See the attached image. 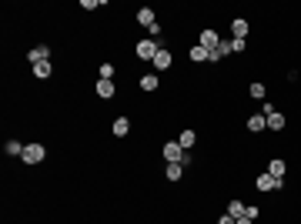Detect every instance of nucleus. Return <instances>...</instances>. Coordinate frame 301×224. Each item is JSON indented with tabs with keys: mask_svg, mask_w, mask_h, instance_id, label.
<instances>
[{
	"mask_svg": "<svg viewBox=\"0 0 301 224\" xmlns=\"http://www.w3.org/2000/svg\"><path fill=\"white\" fill-rule=\"evenodd\" d=\"M161 154H164L167 164H191V151H184L177 141H167V144L161 147Z\"/></svg>",
	"mask_w": 301,
	"mask_h": 224,
	"instance_id": "obj_1",
	"label": "nucleus"
},
{
	"mask_svg": "<svg viewBox=\"0 0 301 224\" xmlns=\"http://www.w3.org/2000/svg\"><path fill=\"white\" fill-rule=\"evenodd\" d=\"M248 50V40H241V37H231V54H245Z\"/></svg>",
	"mask_w": 301,
	"mask_h": 224,
	"instance_id": "obj_23",
	"label": "nucleus"
},
{
	"mask_svg": "<svg viewBox=\"0 0 301 224\" xmlns=\"http://www.w3.org/2000/svg\"><path fill=\"white\" fill-rule=\"evenodd\" d=\"M184 168H188V164H167V168H164V177H167V181H181V177H184Z\"/></svg>",
	"mask_w": 301,
	"mask_h": 224,
	"instance_id": "obj_20",
	"label": "nucleus"
},
{
	"mask_svg": "<svg viewBox=\"0 0 301 224\" xmlns=\"http://www.w3.org/2000/svg\"><path fill=\"white\" fill-rule=\"evenodd\" d=\"M258 214H261V208H258V204H248V214H245V217H251V221H258Z\"/></svg>",
	"mask_w": 301,
	"mask_h": 224,
	"instance_id": "obj_26",
	"label": "nucleus"
},
{
	"mask_svg": "<svg viewBox=\"0 0 301 224\" xmlns=\"http://www.w3.org/2000/svg\"><path fill=\"white\" fill-rule=\"evenodd\" d=\"M207 57H211V50H204L201 44H194V47L188 50V60H191V64H207Z\"/></svg>",
	"mask_w": 301,
	"mask_h": 224,
	"instance_id": "obj_10",
	"label": "nucleus"
},
{
	"mask_svg": "<svg viewBox=\"0 0 301 224\" xmlns=\"http://www.w3.org/2000/svg\"><path fill=\"white\" fill-rule=\"evenodd\" d=\"M254 187H258V191H261V194L275 191V177H271L268 171H264V174H258V177H254Z\"/></svg>",
	"mask_w": 301,
	"mask_h": 224,
	"instance_id": "obj_13",
	"label": "nucleus"
},
{
	"mask_svg": "<svg viewBox=\"0 0 301 224\" xmlns=\"http://www.w3.org/2000/svg\"><path fill=\"white\" fill-rule=\"evenodd\" d=\"M228 214L234 217V221H241V217L248 214V204H245V201H238V198H231L228 201Z\"/></svg>",
	"mask_w": 301,
	"mask_h": 224,
	"instance_id": "obj_11",
	"label": "nucleus"
},
{
	"mask_svg": "<svg viewBox=\"0 0 301 224\" xmlns=\"http://www.w3.org/2000/svg\"><path fill=\"white\" fill-rule=\"evenodd\" d=\"M264 94H268V87H264L261 80H251V84H248V97H254V101H264Z\"/></svg>",
	"mask_w": 301,
	"mask_h": 224,
	"instance_id": "obj_18",
	"label": "nucleus"
},
{
	"mask_svg": "<svg viewBox=\"0 0 301 224\" xmlns=\"http://www.w3.org/2000/svg\"><path fill=\"white\" fill-rule=\"evenodd\" d=\"M50 74H54V67H50V60H44V64H34V77H40V80H47Z\"/></svg>",
	"mask_w": 301,
	"mask_h": 224,
	"instance_id": "obj_22",
	"label": "nucleus"
},
{
	"mask_svg": "<svg viewBox=\"0 0 301 224\" xmlns=\"http://www.w3.org/2000/svg\"><path fill=\"white\" fill-rule=\"evenodd\" d=\"M80 7L84 10H97V7H104V0H80Z\"/></svg>",
	"mask_w": 301,
	"mask_h": 224,
	"instance_id": "obj_25",
	"label": "nucleus"
},
{
	"mask_svg": "<svg viewBox=\"0 0 301 224\" xmlns=\"http://www.w3.org/2000/svg\"><path fill=\"white\" fill-rule=\"evenodd\" d=\"M264 120H268V131H285V114L281 111H271Z\"/></svg>",
	"mask_w": 301,
	"mask_h": 224,
	"instance_id": "obj_17",
	"label": "nucleus"
},
{
	"mask_svg": "<svg viewBox=\"0 0 301 224\" xmlns=\"http://www.w3.org/2000/svg\"><path fill=\"white\" fill-rule=\"evenodd\" d=\"M177 144H181L184 151H194V144H198V134H194V127H184L181 137H177Z\"/></svg>",
	"mask_w": 301,
	"mask_h": 224,
	"instance_id": "obj_9",
	"label": "nucleus"
},
{
	"mask_svg": "<svg viewBox=\"0 0 301 224\" xmlns=\"http://www.w3.org/2000/svg\"><path fill=\"white\" fill-rule=\"evenodd\" d=\"M224 37H218V30H214V27H204V30H201V37H198V44L204 50H218V44H221Z\"/></svg>",
	"mask_w": 301,
	"mask_h": 224,
	"instance_id": "obj_4",
	"label": "nucleus"
},
{
	"mask_svg": "<svg viewBox=\"0 0 301 224\" xmlns=\"http://www.w3.org/2000/svg\"><path fill=\"white\" fill-rule=\"evenodd\" d=\"M171 64H174V57H171V50H164V47H161V50H158V57L150 60V67H154V74H164V71H167Z\"/></svg>",
	"mask_w": 301,
	"mask_h": 224,
	"instance_id": "obj_5",
	"label": "nucleus"
},
{
	"mask_svg": "<svg viewBox=\"0 0 301 224\" xmlns=\"http://www.w3.org/2000/svg\"><path fill=\"white\" fill-rule=\"evenodd\" d=\"M248 131H251V134H261V131H268V120H264V114H248Z\"/></svg>",
	"mask_w": 301,
	"mask_h": 224,
	"instance_id": "obj_8",
	"label": "nucleus"
},
{
	"mask_svg": "<svg viewBox=\"0 0 301 224\" xmlns=\"http://www.w3.org/2000/svg\"><path fill=\"white\" fill-rule=\"evenodd\" d=\"M238 224H251V217H241V221H238Z\"/></svg>",
	"mask_w": 301,
	"mask_h": 224,
	"instance_id": "obj_28",
	"label": "nucleus"
},
{
	"mask_svg": "<svg viewBox=\"0 0 301 224\" xmlns=\"http://www.w3.org/2000/svg\"><path fill=\"white\" fill-rule=\"evenodd\" d=\"M218 224H238V221H234L231 214H221V217H218Z\"/></svg>",
	"mask_w": 301,
	"mask_h": 224,
	"instance_id": "obj_27",
	"label": "nucleus"
},
{
	"mask_svg": "<svg viewBox=\"0 0 301 224\" xmlns=\"http://www.w3.org/2000/svg\"><path fill=\"white\" fill-rule=\"evenodd\" d=\"M111 131H114V137H127V134H131V120H127V117H114Z\"/></svg>",
	"mask_w": 301,
	"mask_h": 224,
	"instance_id": "obj_15",
	"label": "nucleus"
},
{
	"mask_svg": "<svg viewBox=\"0 0 301 224\" xmlns=\"http://www.w3.org/2000/svg\"><path fill=\"white\" fill-rule=\"evenodd\" d=\"M24 147H27V144H20V141H7V144H4V154H7V157H20V154H24Z\"/></svg>",
	"mask_w": 301,
	"mask_h": 224,
	"instance_id": "obj_21",
	"label": "nucleus"
},
{
	"mask_svg": "<svg viewBox=\"0 0 301 224\" xmlns=\"http://www.w3.org/2000/svg\"><path fill=\"white\" fill-rule=\"evenodd\" d=\"M248 30H251V27H248V20H231V37H241V40H248Z\"/></svg>",
	"mask_w": 301,
	"mask_h": 224,
	"instance_id": "obj_16",
	"label": "nucleus"
},
{
	"mask_svg": "<svg viewBox=\"0 0 301 224\" xmlns=\"http://www.w3.org/2000/svg\"><path fill=\"white\" fill-rule=\"evenodd\" d=\"M134 20H137L141 27H147V30H150L154 24H158V17H154V10H150V7H141V10L134 14Z\"/></svg>",
	"mask_w": 301,
	"mask_h": 224,
	"instance_id": "obj_7",
	"label": "nucleus"
},
{
	"mask_svg": "<svg viewBox=\"0 0 301 224\" xmlns=\"http://www.w3.org/2000/svg\"><path fill=\"white\" fill-rule=\"evenodd\" d=\"M268 174H271V177H285V174H288V164H285L281 157H271V161H268Z\"/></svg>",
	"mask_w": 301,
	"mask_h": 224,
	"instance_id": "obj_14",
	"label": "nucleus"
},
{
	"mask_svg": "<svg viewBox=\"0 0 301 224\" xmlns=\"http://www.w3.org/2000/svg\"><path fill=\"white\" fill-rule=\"evenodd\" d=\"M27 60H31V67H34V64H44V60H50V47H47V44H37V47H31V50H27Z\"/></svg>",
	"mask_w": 301,
	"mask_h": 224,
	"instance_id": "obj_6",
	"label": "nucleus"
},
{
	"mask_svg": "<svg viewBox=\"0 0 301 224\" xmlns=\"http://www.w3.org/2000/svg\"><path fill=\"white\" fill-rule=\"evenodd\" d=\"M158 87H161L158 74H144V77H141V90H147V94H154Z\"/></svg>",
	"mask_w": 301,
	"mask_h": 224,
	"instance_id": "obj_19",
	"label": "nucleus"
},
{
	"mask_svg": "<svg viewBox=\"0 0 301 224\" xmlns=\"http://www.w3.org/2000/svg\"><path fill=\"white\" fill-rule=\"evenodd\" d=\"M97 97H104V101H111L114 94H117V87H114V80H97Z\"/></svg>",
	"mask_w": 301,
	"mask_h": 224,
	"instance_id": "obj_12",
	"label": "nucleus"
},
{
	"mask_svg": "<svg viewBox=\"0 0 301 224\" xmlns=\"http://www.w3.org/2000/svg\"><path fill=\"white\" fill-rule=\"evenodd\" d=\"M158 50H161V44L154 37H144V40H137V47H134V54H137V60H144V64H150L154 57H158Z\"/></svg>",
	"mask_w": 301,
	"mask_h": 224,
	"instance_id": "obj_2",
	"label": "nucleus"
},
{
	"mask_svg": "<svg viewBox=\"0 0 301 224\" xmlns=\"http://www.w3.org/2000/svg\"><path fill=\"white\" fill-rule=\"evenodd\" d=\"M44 157H47V147H44V144H27L24 154H20V161H24V164H31V168H34V164H40Z\"/></svg>",
	"mask_w": 301,
	"mask_h": 224,
	"instance_id": "obj_3",
	"label": "nucleus"
},
{
	"mask_svg": "<svg viewBox=\"0 0 301 224\" xmlns=\"http://www.w3.org/2000/svg\"><path fill=\"white\" fill-rule=\"evenodd\" d=\"M101 80H114V64H101Z\"/></svg>",
	"mask_w": 301,
	"mask_h": 224,
	"instance_id": "obj_24",
	"label": "nucleus"
}]
</instances>
